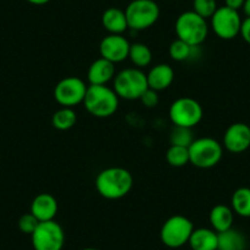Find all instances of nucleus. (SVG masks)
Segmentation results:
<instances>
[{"label": "nucleus", "mask_w": 250, "mask_h": 250, "mask_svg": "<svg viewBox=\"0 0 250 250\" xmlns=\"http://www.w3.org/2000/svg\"><path fill=\"white\" fill-rule=\"evenodd\" d=\"M218 9L216 0H193V11L204 19H211Z\"/></svg>", "instance_id": "nucleus-27"}, {"label": "nucleus", "mask_w": 250, "mask_h": 250, "mask_svg": "<svg viewBox=\"0 0 250 250\" xmlns=\"http://www.w3.org/2000/svg\"><path fill=\"white\" fill-rule=\"evenodd\" d=\"M85 109L96 118L112 117L119 107V97L107 85H90L83 98Z\"/></svg>", "instance_id": "nucleus-2"}, {"label": "nucleus", "mask_w": 250, "mask_h": 250, "mask_svg": "<svg viewBox=\"0 0 250 250\" xmlns=\"http://www.w3.org/2000/svg\"><path fill=\"white\" fill-rule=\"evenodd\" d=\"M223 146L232 153H242L250 147V126L245 123H233L223 135Z\"/></svg>", "instance_id": "nucleus-13"}, {"label": "nucleus", "mask_w": 250, "mask_h": 250, "mask_svg": "<svg viewBox=\"0 0 250 250\" xmlns=\"http://www.w3.org/2000/svg\"><path fill=\"white\" fill-rule=\"evenodd\" d=\"M31 213L40 222L53 221L58 213V201L52 194H38L31 204Z\"/></svg>", "instance_id": "nucleus-14"}, {"label": "nucleus", "mask_w": 250, "mask_h": 250, "mask_svg": "<svg viewBox=\"0 0 250 250\" xmlns=\"http://www.w3.org/2000/svg\"><path fill=\"white\" fill-rule=\"evenodd\" d=\"M166 160L168 165L172 167L180 168L190 163V156H189V147L184 146L170 145L166 152Z\"/></svg>", "instance_id": "nucleus-24"}, {"label": "nucleus", "mask_w": 250, "mask_h": 250, "mask_svg": "<svg viewBox=\"0 0 250 250\" xmlns=\"http://www.w3.org/2000/svg\"><path fill=\"white\" fill-rule=\"evenodd\" d=\"M134 178L123 167H108L96 177V190L107 200H119L130 193Z\"/></svg>", "instance_id": "nucleus-1"}, {"label": "nucleus", "mask_w": 250, "mask_h": 250, "mask_svg": "<svg viewBox=\"0 0 250 250\" xmlns=\"http://www.w3.org/2000/svg\"><path fill=\"white\" fill-rule=\"evenodd\" d=\"M35 250H62L65 243L64 229L58 222L45 221L40 222L35 232L31 234Z\"/></svg>", "instance_id": "nucleus-9"}, {"label": "nucleus", "mask_w": 250, "mask_h": 250, "mask_svg": "<svg viewBox=\"0 0 250 250\" xmlns=\"http://www.w3.org/2000/svg\"><path fill=\"white\" fill-rule=\"evenodd\" d=\"M129 50L130 43L123 35H108L100 43L101 57L114 64L128 59Z\"/></svg>", "instance_id": "nucleus-12"}, {"label": "nucleus", "mask_w": 250, "mask_h": 250, "mask_svg": "<svg viewBox=\"0 0 250 250\" xmlns=\"http://www.w3.org/2000/svg\"><path fill=\"white\" fill-rule=\"evenodd\" d=\"M190 163L201 169H208L220 163L223 156V147L212 138L195 139L189 146Z\"/></svg>", "instance_id": "nucleus-6"}, {"label": "nucleus", "mask_w": 250, "mask_h": 250, "mask_svg": "<svg viewBox=\"0 0 250 250\" xmlns=\"http://www.w3.org/2000/svg\"><path fill=\"white\" fill-rule=\"evenodd\" d=\"M88 86L76 76H68L60 80L54 87V100L62 107L73 108L83 102Z\"/></svg>", "instance_id": "nucleus-10"}, {"label": "nucleus", "mask_w": 250, "mask_h": 250, "mask_svg": "<svg viewBox=\"0 0 250 250\" xmlns=\"http://www.w3.org/2000/svg\"><path fill=\"white\" fill-rule=\"evenodd\" d=\"M78 122V115L73 108L62 107L53 114L52 125L57 130L65 131L74 128V125Z\"/></svg>", "instance_id": "nucleus-22"}, {"label": "nucleus", "mask_w": 250, "mask_h": 250, "mask_svg": "<svg viewBox=\"0 0 250 250\" xmlns=\"http://www.w3.org/2000/svg\"><path fill=\"white\" fill-rule=\"evenodd\" d=\"M140 101L143 102L144 105H146L147 108H153L158 104L160 102V97H158V92L155 90H151V88H147L145 91L143 96L140 97Z\"/></svg>", "instance_id": "nucleus-29"}, {"label": "nucleus", "mask_w": 250, "mask_h": 250, "mask_svg": "<svg viewBox=\"0 0 250 250\" xmlns=\"http://www.w3.org/2000/svg\"><path fill=\"white\" fill-rule=\"evenodd\" d=\"M83 250H100V249H96V248H85Z\"/></svg>", "instance_id": "nucleus-34"}, {"label": "nucleus", "mask_w": 250, "mask_h": 250, "mask_svg": "<svg viewBox=\"0 0 250 250\" xmlns=\"http://www.w3.org/2000/svg\"><path fill=\"white\" fill-rule=\"evenodd\" d=\"M188 244L191 250H217L218 233L211 228H196Z\"/></svg>", "instance_id": "nucleus-18"}, {"label": "nucleus", "mask_w": 250, "mask_h": 250, "mask_svg": "<svg viewBox=\"0 0 250 250\" xmlns=\"http://www.w3.org/2000/svg\"><path fill=\"white\" fill-rule=\"evenodd\" d=\"M129 59L136 68H145L152 62V52L145 43H133L130 44V50H129Z\"/></svg>", "instance_id": "nucleus-23"}, {"label": "nucleus", "mask_w": 250, "mask_h": 250, "mask_svg": "<svg viewBox=\"0 0 250 250\" xmlns=\"http://www.w3.org/2000/svg\"><path fill=\"white\" fill-rule=\"evenodd\" d=\"M38 225H40V221H38L31 212L25 213V215L21 216V217L19 218L18 222L19 229L22 233H25V234L30 235L35 232V229L37 228Z\"/></svg>", "instance_id": "nucleus-28"}, {"label": "nucleus", "mask_w": 250, "mask_h": 250, "mask_svg": "<svg viewBox=\"0 0 250 250\" xmlns=\"http://www.w3.org/2000/svg\"><path fill=\"white\" fill-rule=\"evenodd\" d=\"M147 88L146 74L139 68H128L115 74L113 90L119 98L126 101L140 100Z\"/></svg>", "instance_id": "nucleus-4"}, {"label": "nucleus", "mask_w": 250, "mask_h": 250, "mask_svg": "<svg viewBox=\"0 0 250 250\" xmlns=\"http://www.w3.org/2000/svg\"><path fill=\"white\" fill-rule=\"evenodd\" d=\"M194 140H195V139L193 138V133H191L190 128H183V126H175L174 125L173 130L170 131V145L189 147Z\"/></svg>", "instance_id": "nucleus-26"}, {"label": "nucleus", "mask_w": 250, "mask_h": 250, "mask_svg": "<svg viewBox=\"0 0 250 250\" xmlns=\"http://www.w3.org/2000/svg\"><path fill=\"white\" fill-rule=\"evenodd\" d=\"M208 220H210V225L212 229L216 230L217 233H221L232 228L233 221H234V213H233V210L229 206L218 204V205L213 206L211 208Z\"/></svg>", "instance_id": "nucleus-19"}, {"label": "nucleus", "mask_w": 250, "mask_h": 250, "mask_svg": "<svg viewBox=\"0 0 250 250\" xmlns=\"http://www.w3.org/2000/svg\"><path fill=\"white\" fill-rule=\"evenodd\" d=\"M160 6L155 0H133L125 9L130 30L143 31L155 25L160 19Z\"/></svg>", "instance_id": "nucleus-5"}, {"label": "nucleus", "mask_w": 250, "mask_h": 250, "mask_svg": "<svg viewBox=\"0 0 250 250\" xmlns=\"http://www.w3.org/2000/svg\"><path fill=\"white\" fill-rule=\"evenodd\" d=\"M245 0H225L226 6L229 9H233V10H239V9L243 8L244 5Z\"/></svg>", "instance_id": "nucleus-31"}, {"label": "nucleus", "mask_w": 250, "mask_h": 250, "mask_svg": "<svg viewBox=\"0 0 250 250\" xmlns=\"http://www.w3.org/2000/svg\"><path fill=\"white\" fill-rule=\"evenodd\" d=\"M247 238L240 230L229 228L225 232L218 233L217 250H245Z\"/></svg>", "instance_id": "nucleus-20"}, {"label": "nucleus", "mask_w": 250, "mask_h": 250, "mask_svg": "<svg viewBox=\"0 0 250 250\" xmlns=\"http://www.w3.org/2000/svg\"><path fill=\"white\" fill-rule=\"evenodd\" d=\"M102 26L109 35H123L128 30V20L125 11L119 8H108L102 14Z\"/></svg>", "instance_id": "nucleus-17"}, {"label": "nucleus", "mask_w": 250, "mask_h": 250, "mask_svg": "<svg viewBox=\"0 0 250 250\" xmlns=\"http://www.w3.org/2000/svg\"><path fill=\"white\" fill-rule=\"evenodd\" d=\"M174 28L178 40L193 47H199L203 44L208 35V25L206 19L201 18L193 10L180 14L175 21Z\"/></svg>", "instance_id": "nucleus-3"}, {"label": "nucleus", "mask_w": 250, "mask_h": 250, "mask_svg": "<svg viewBox=\"0 0 250 250\" xmlns=\"http://www.w3.org/2000/svg\"><path fill=\"white\" fill-rule=\"evenodd\" d=\"M146 78L148 88L160 92L172 85L174 80V70L168 64H157L150 69V71L146 74Z\"/></svg>", "instance_id": "nucleus-16"}, {"label": "nucleus", "mask_w": 250, "mask_h": 250, "mask_svg": "<svg viewBox=\"0 0 250 250\" xmlns=\"http://www.w3.org/2000/svg\"><path fill=\"white\" fill-rule=\"evenodd\" d=\"M240 36H242L243 40L250 44V18L244 19L242 21V27H240Z\"/></svg>", "instance_id": "nucleus-30"}, {"label": "nucleus", "mask_w": 250, "mask_h": 250, "mask_svg": "<svg viewBox=\"0 0 250 250\" xmlns=\"http://www.w3.org/2000/svg\"><path fill=\"white\" fill-rule=\"evenodd\" d=\"M230 204L233 212L240 217H250V188H238L233 193Z\"/></svg>", "instance_id": "nucleus-21"}, {"label": "nucleus", "mask_w": 250, "mask_h": 250, "mask_svg": "<svg viewBox=\"0 0 250 250\" xmlns=\"http://www.w3.org/2000/svg\"><path fill=\"white\" fill-rule=\"evenodd\" d=\"M242 18L237 10L221 6L211 18V27L218 38L225 41L233 40L240 33Z\"/></svg>", "instance_id": "nucleus-11"}, {"label": "nucleus", "mask_w": 250, "mask_h": 250, "mask_svg": "<svg viewBox=\"0 0 250 250\" xmlns=\"http://www.w3.org/2000/svg\"><path fill=\"white\" fill-rule=\"evenodd\" d=\"M243 11H244L245 16L250 18V0H245L244 5H243Z\"/></svg>", "instance_id": "nucleus-33"}, {"label": "nucleus", "mask_w": 250, "mask_h": 250, "mask_svg": "<svg viewBox=\"0 0 250 250\" xmlns=\"http://www.w3.org/2000/svg\"><path fill=\"white\" fill-rule=\"evenodd\" d=\"M115 76V64L104 59L98 58L92 62L87 71V80L90 85H107Z\"/></svg>", "instance_id": "nucleus-15"}, {"label": "nucleus", "mask_w": 250, "mask_h": 250, "mask_svg": "<svg viewBox=\"0 0 250 250\" xmlns=\"http://www.w3.org/2000/svg\"><path fill=\"white\" fill-rule=\"evenodd\" d=\"M203 117V107L191 97L178 98L169 107V119L175 126L193 129L201 122Z\"/></svg>", "instance_id": "nucleus-8"}, {"label": "nucleus", "mask_w": 250, "mask_h": 250, "mask_svg": "<svg viewBox=\"0 0 250 250\" xmlns=\"http://www.w3.org/2000/svg\"><path fill=\"white\" fill-rule=\"evenodd\" d=\"M196 48L198 47H193V45L188 44V43L177 38V40L170 43L168 52H169V57L174 62H187V60L191 59L194 50Z\"/></svg>", "instance_id": "nucleus-25"}, {"label": "nucleus", "mask_w": 250, "mask_h": 250, "mask_svg": "<svg viewBox=\"0 0 250 250\" xmlns=\"http://www.w3.org/2000/svg\"><path fill=\"white\" fill-rule=\"evenodd\" d=\"M194 228L193 222L183 215L170 216L161 228L160 237L163 244L170 249H178L188 244Z\"/></svg>", "instance_id": "nucleus-7"}, {"label": "nucleus", "mask_w": 250, "mask_h": 250, "mask_svg": "<svg viewBox=\"0 0 250 250\" xmlns=\"http://www.w3.org/2000/svg\"><path fill=\"white\" fill-rule=\"evenodd\" d=\"M26 1L30 4H32V5L41 6V5H45V4H48L50 0H26Z\"/></svg>", "instance_id": "nucleus-32"}]
</instances>
